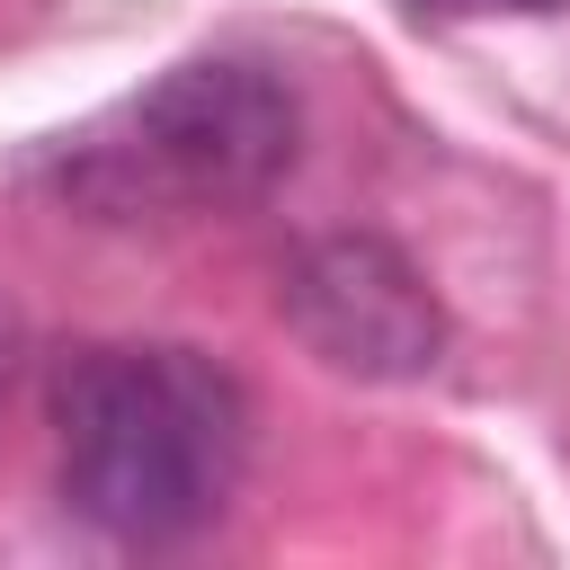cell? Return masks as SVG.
I'll use <instances>...</instances> for the list:
<instances>
[{"instance_id": "cell-1", "label": "cell", "mask_w": 570, "mask_h": 570, "mask_svg": "<svg viewBox=\"0 0 570 570\" xmlns=\"http://www.w3.org/2000/svg\"><path fill=\"white\" fill-rule=\"evenodd\" d=\"M53 481L107 543H178L214 525L249 463V392L178 338H98L53 365Z\"/></svg>"}, {"instance_id": "cell-2", "label": "cell", "mask_w": 570, "mask_h": 570, "mask_svg": "<svg viewBox=\"0 0 570 570\" xmlns=\"http://www.w3.org/2000/svg\"><path fill=\"white\" fill-rule=\"evenodd\" d=\"M303 151V107L267 62L187 53L98 125L62 134L45 178L98 223H187L258 205Z\"/></svg>"}, {"instance_id": "cell-3", "label": "cell", "mask_w": 570, "mask_h": 570, "mask_svg": "<svg viewBox=\"0 0 570 570\" xmlns=\"http://www.w3.org/2000/svg\"><path fill=\"white\" fill-rule=\"evenodd\" d=\"M276 312L330 374L356 383H419L445 356V303L383 232L303 240L276 276Z\"/></svg>"}, {"instance_id": "cell-4", "label": "cell", "mask_w": 570, "mask_h": 570, "mask_svg": "<svg viewBox=\"0 0 570 570\" xmlns=\"http://www.w3.org/2000/svg\"><path fill=\"white\" fill-rule=\"evenodd\" d=\"M410 18H552L570 0H401Z\"/></svg>"}, {"instance_id": "cell-5", "label": "cell", "mask_w": 570, "mask_h": 570, "mask_svg": "<svg viewBox=\"0 0 570 570\" xmlns=\"http://www.w3.org/2000/svg\"><path fill=\"white\" fill-rule=\"evenodd\" d=\"M9 356H18V321H9V303H0V392H9Z\"/></svg>"}]
</instances>
